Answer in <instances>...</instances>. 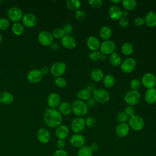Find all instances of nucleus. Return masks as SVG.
<instances>
[{"instance_id":"f257e3e1","label":"nucleus","mask_w":156,"mask_h":156,"mask_svg":"<svg viewBox=\"0 0 156 156\" xmlns=\"http://www.w3.org/2000/svg\"><path fill=\"white\" fill-rule=\"evenodd\" d=\"M45 124L51 128H56L62 121V116L60 112L54 108H48L43 115Z\"/></svg>"},{"instance_id":"f03ea898","label":"nucleus","mask_w":156,"mask_h":156,"mask_svg":"<svg viewBox=\"0 0 156 156\" xmlns=\"http://www.w3.org/2000/svg\"><path fill=\"white\" fill-rule=\"evenodd\" d=\"M72 112L77 117H82L87 115L88 112V107L86 103L82 101L76 99L74 100L71 104Z\"/></svg>"},{"instance_id":"7ed1b4c3","label":"nucleus","mask_w":156,"mask_h":156,"mask_svg":"<svg viewBox=\"0 0 156 156\" xmlns=\"http://www.w3.org/2000/svg\"><path fill=\"white\" fill-rule=\"evenodd\" d=\"M141 95L138 91L130 90L124 95V101L128 105H135L138 104L141 99Z\"/></svg>"},{"instance_id":"20e7f679","label":"nucleus","mask_w":156,"mask_h":156,"mask_svg":"<svg viewBox=\"0 0 156 156\" xmlns=\"http://www.w3.org/2000/svg\"><path fill=\"white\" fill-rule=\"evenodd\" d=\"M92 95L96 102L104 104L110 100V94L108 92L102 88H96L93 92Z\"/></svg>"},{"instance_id":"39448f33","label":"nucleus","mask_w":156,"mask_h":156,"mask_svg":"<svg viewBox=\"0 0 156 156\" xmlns=\"http://www.w3.org/2000/svg\"><path fill=\"white\" fill-rule=\"evenodd\" d=\"M128 122L130 128L135 131L141 130L144 126V121L143 118L141 116L137 115L129 117Z\"/></svg>"},{"instance_id":"423d86ee","label":"nucleus","mask_w":156,"mask_h":156,"mask_svg":"<svg viewBox=\"0 0 156 156\" xmlns=\"http://www.w3.org/2000/svg\"><path fill=\"white\" fill-rule=\"evenodd\" d=\"M66 69V65L64 62H56L54 63L51 68L50 72L51 74L55 77H61Z\"/></svg>"},{"instance_id":"0eeeda50","label":"nucleus","mask_w":156,"mask_h":156,"mask_svg":"<svg viewBox=\"0 0 156 156\" xmlns=\"http://www.w3.org/2000/svg\"><path fill=\"white\" fill-rule=\"evenodd\" d=\"M7 14L9 19L14 23H19L23 16L22 10L20 7L16 6L10 7L8 10Z\"/></svg>"},{"instance_id":"6e6552de","label":"nucleus","mask_w":156,"mask_h":156,"mask_svg":"<svg viewBox=\"0 0 156 156\" xmlns=\"http://www.w3.org/2000/svg\"><path fill=\"white\" fill-rule=\"evenodd\" d=\"M100 52L104 55H110L115 52L116 49L115 43L110 40H104L101 43Z\"/></svg>"},{"instance_id":"1a4fd4ad","label":"nucleus","mask_w":156,"mask_h":156,"mask_svg":"<svg viewBox=\"0 0 156 156\" xmlns=\"http://www.w3.org/2000/svg\"><path fill=\"white\" fill-rule=\"evenodd\" d=\"M53 40L51 33L47 30H43L38 35V42L44 46H50L53 43Z\"/></svg>"},{"instance_id":"9d476101","label":"nucleus","mask_w":156,"mask_h":156,"mask_svg":"<svg viewBox=\"0 0 156 156\" xmlns=\"http://www.w3.org/2000/svg\"><path fill=\"white\" fill-rule=\"evenodd\" d=\"M141 83L147 89L154 88L156 85V77L151 73H146L141 78Z\"/></svg>"},{"instance_id":"9b49d317","label":"nucleus","mask_w":156,"mask_h":156,"mask_svg":"<svg viewBox=\"0 0 156 156\" xmlns=\"http://www.w3.org/2000/svg\"><path fill=\"white\" fill-rule=\"evenodd\" d=\"M136 62L133 58H127L121 64V69L122 71L126 74L132 73L136 68Z\"/></svg>"},{"instance_id":"f8f14e48","label":"nucleus","mask_w":156,"mask_h":156,"mask_svg":"<svg viewBox=\"0 0 156 156\" xmlns=\"http://www.w3.org/2000/svg\"><path fill=\"white\" fill-rule=\"evenodd\" d=\"M85 127V119L82 117H76L74 118L71 122V129L75 133H79Z\"/></svg>"},{"instance_id":"ddd939ff","label":"nucleus","mask_w":156,"mask_h":156,"mask_svg":"<svg viewBox=\"0 0 156 156\" xmlns=\"http://www.w3.org/2000/svg\"><path fill=\"white\" fill-rule=\"evenodd\" d=\"M85 136L80 133H75L73 135L69 138V143L72 146L76 148H80L85 144Z\"/></svg>"},{"instance_id":"4468645a","label":"nucleus","mask_w":156,"mask_h":156,"mask_svg":"<svg viewBox=\"0 0 156 156\" xmlns=\"http://www.w3.org/2000/svg\"><path fill=\"white\" fill-rule=\"evenodd\" d=\"M21 20L23 25L28 28L34 27L37 23V17L32 13H26L23 15Z\"/></svg>"},{"instance_id":"2eb2a0df","label":"nucleus","mask_w":156,"mask_h":156,"mask_svg":"<svg viewBox=\"0 0 156 156\" xmlns=\"http://www.w3.org/2000/svg\"><path fill=\"white\" fill-rule=\"evenodd\" d=\"M43 74L40 69H33L29 71L27 74V80L32 83H37L41 80Z\"/></svg>"},{"instance_id":"dca6fc26","label":"nucleus","mask_w":156,"mask_h":156,"mask_svg":"<svg viewBox=\"0 0 156 156\" xmlns=\"http://www.w3.org/2000/svg\"><path fill=\"white\" fill-rule=\"evenodd\" d=\"M130 127L127 123H119L115 128V133L118 137L124 138L130 132Z\"/></svg>"},{"instance_id":"f3484780","label":"nucleus","mask_w":156,"mask_h":156,"mask_svg":"<svg viewBox=\"0 0 156 156\" xmlns=\"http://www.w3.org/2000/svg\"><path fill=\"white\" fill-rule=\"evenodd\" d=\"M61 102L60 95L57 93H51L47 99V103L50 108H55L58 107Z\"/></svg>"},{"instance_id":"a211bd4d","label":"nucleus","mask_w":156,"mask_h":156,"mask_svg":"<svg viewBox=\"0 0 156 156\" xmlns=\"http://www.w3.org/2000/svg\"><path fill=\"white\" fill-rule=\"evenodd\" d=\"M37 138L40 143L46 144L51 139V134L47 129L41 128L37 131Z\"/></svg>"},{"instance_id":"6ab92c4d","label":"nucleus","mask_w":156,"mask_h":156,"mask_svg":"<svg viewBox=\"0 0 156 156\" xmlns=\"http://www.w3.org/2000/svg\"><path fill=\"white\" fill-rule=\"evenodd\" d=\"M69 129L66 125L60 124L56 127L55 130V135L59 140H65L69 135Z\"/></svg>"},{"instance_id":"aec40b11","label":"nucleus","mask_w":156,"mask_h":156,"mask_svg":"<svg viewBox=\"0 0 156 156\" xmlns=\"http://www.w3.org/2000/svg\"><path fill=\"white\" fill-rule=\"evenodd\" d=\"M86 44L88 48L91 51H98L101 45L99 40L95 36H90L87 38L86 41Z\"/></svg>"},{"instance_id":"412c9836","label":"nucleus","mask_w":156,"mask_h":156,"mask_svg":"<svg viewBox=\"0 0 156 156\" xmlns=\"http://www.w3.org/2000/svg\"><path fill=\"white\" fill-rule=\"evenodd\" d=\"M61 44L64 48L68 49H72L76 46L77 42L73 37L69 35H66L61 39Z\"/></svg>"},{"instance_id":"4be33fe9","label":"nucleus","mask_w":156,"mask_h":156,"mask_svg":"<svg viewBox=\"0 0 156 156\" xmlns=\"http://www.w3.org/2000/svg\"><path fill=\"white\" fill-rule=\"evenodd\" d=\"M108 15L113 20H119L122 17V10L116 5H112L108 9Z\"/></svg>"},{"instance_id":"5701e85b","label":"nucleus","mask_w":156,"mask_h":156,"mask_svg":"<svg viewBox=\"0 0 156 156\" xmlns=\"http://www.w3.org/2000/svg\"><path fill=\"white\" fill-rule=\"evenodd\" d=\"M144 99L146 102L149 104L156 103V88L147 89L144 94Z\"/></svg>"},{"instance_id":"b1692460","label":"nucleus","mask_w":156,"mask_h":156,"mask_svg":"<svg viewBox=\"0 0 156 156\" xmlns=\"http://www.w3.org/2000/svg\"><path fill=\"white\" fill-rule=\"evenodd\" d=\"M144 24L148 27H152L156 26V13L154 11L149 12L144 19Z\"/></svg>"},{"instance_id":"393cba45","label":"nucleus","mask_w":156,"mask_h":156,"mask_svg":"<svg viewBox=\"0 0 156 156\" xmlns=\"http://www.w3.org/2000/svg\"><path fill=\"white\" fill-rule=\"evenodd\" d=\"M14 100L13 95L9 91H2L0 93V103L4 105L10 104Z\"/></svg>"},{"instance_id":"a878e982","label":"nucleus","mask_w":156,"mask_h":156,"mask_svg":"<svg viewBox=\"0 0 156 156\" xmlns=\"http://www.w3.org/2000/svg\"><path fill=\"white\" fill-rule=\"evenodd\" d=\"M58 111L62 115H68L72 112L71 105L66 101H63L58 105Z\"/></svg>"},{"instance_id":"bb28decb","label":"nucleus","mask_w":156,"mask_h":156,"mask_svg":"<svg viewBox=\"0 0 156 156\" xmlns=\"http://www.w3.org/2000/svg\"><path fill=\"white\" fill-rule=\"evenodd\" d=\"M90 76L93 80L96 82H99L103 79L104 77V74L102 69H101L100 68H96L91 70L90 73Z\"/></svg>"},{"instance_id":"cd10ccee","label":"nucleus","mask_w":156,"mask_h":156,"mask_svg":"<svg viewBox=\"0 0 156 156\" xmlns=\"http://www.w3.org/2000/svg\"><path fill=\"white\" fill-rule=\"evenodd\" d=\"M112 35V30L110 27L108 26H104L100 29L99 36L104 40H108Z\"/></svg>"},{"instance_id":"c85d7f7f","label":"nucleus","mask_w":156,"mask_h":156,"mask_svg":"<svg viewBox=\"0 0 156 156\" xmlns=\"http://www.w3.org/2000/svg\"><path fill=\"white\" fill-rule=\"evenodd\" d=\"M92 92L87 88H82L79 90L77 93V97L79 100L87 101L91 97Z\"/></svg>"},{"instance_id":"c756f323","label":"nucleus","mask_w":156,"mask_h":156,"mask_svg":"<svg viewBox=\"0 0 156 156\" xmlns=\"http://www.w3.org/2000/svg\"><path fill=\"white\" fill-rule=\"evenodd\" d=\"M109 62L113 66H118L121 64V57L118 52H114L110 55Z\"/></svg>"},{"instance_id":"7c9ffc66","label":"nucleus","mask_w":156,"mask_h":156,"mask_svg":"<svg viewBox=\"0 0 156 156\" xmlns=\"http://www.w3.org/2000/svg\"><path fill=\"white\" fill-rule=\"evenodd\" d=\"M102 80H103V85L106 88H108L113 87L115 83V77L112 74H107L105 76Z\"/></svg>"},{"instance_id":"2f4dec72","label":"nucleus","mask_w":156,"mask_h":156,"mask_svg":"<svg viewBox=\"0 0 156 156\" xmlns=\"http://www.w3.org/2000/svg\"><path fill=\"white\" fill-rule=\"evenodd\" d=\"M121 2L122 7L127 11L134 10L137 5V2L135 0H123Z\"/></svg>"},{"instance_id":"473e14b6","label":"nucleus","mask_w":156,"mask_h":156,"mask_svg":"<svg viewBox=\"0 0 156 156\" xmlns=\"http://www.w3.org/2000/svg\"><path fill=\"white\" fill-rule=\"evenodd\" d=\"M67 7L73 11H77L79 10L81 6V2L79 0H68L66 2Z\"/></svg>"},{"instance_id":"72a5a7b5","label":"nucleus","mask_w":156,"mask_h":156,"mask_svg":"<svg viewBox=\"0 0 156 156\" xmlns=\"http://www.w3.org/2000/svg\"><path fill=\"white\" fill-rule=\"evenodd\" d=\"M12 30L15 35L20 36L24 32V27L20 23H14L12 27Z\"/></svg>"},{"instance_id":"f704fd0d","label":"nucleus","mask_w":156,"mask_h":156,"mask_svg":"<svg viewBox=\"0 0 156 156\" xmlns=\"http://www.w3.org/2000/svg\"><path fill=\"white\" fill-rule=\"evenodd\" d=\"M121 52L125 55H129L133 52V46L129 42L124 43L121 46Z\"/></svg>"},{"instance_id":"c9c22d12","label":"nucleus","mask_w":156,"mask_h":156,"mask_svg":"<svg viewBox=\"0 0 156 156\" xmlns=\"http://www.w3.org/2000/svg\"><path fill=\"white\" fill-rule=\"evenodd\" d=\"M77 156H93V152L89 146H83L79 149Z\"/></svg>"},{"instance_id":"e433bc0d","label":"nucleus","mask_w":156,"mask_h":156,"mask_svg":"<svg viewBox=\"0 0 156 156\" xmlns=\"http://www.w3.org/2000/svg\"><path fill=\"white\" fill-rule=\"evenodd\" d=\"M51 34L53 38H55L57 39H60V38L62 39L65 35H66L64 30L62 28L54 29L51 32Z\"/></svg>"},{"instance_id":"4c0bfd02","label":"nucleus","mask_w":156,"mask_h":156,"mask_svg":"<svg viewBox=\"0 0 156 156\" xmlns=\"http://www.w3.org/2000/svg\"><path fill=\"white\" fill-rule=\"evenodd\" d=\"M54 83L57 87L60 88H63L66 86L67 82L64 78L62 77H58L55 78Z\"/></svg>"},{"instance_id":"58836bf2","label":"nucleus","mask_w":156,"mask_h":156,"mask_svg":"<svg viewBox=\"0 0 156 156\" xmlns=\"http://www.w3.org/2000/svg\"><path fill=\"white\" fill-rule=\"evenodd\" d=\"M129 117L124 112H120L117 114L116 119L119 123H126L129 121Z\"/></svg>"},{"instance_id":"ea45409f","label":"nucleus","mask_w":156,"mask_h":156,"mask_svg":"<svg viewBox=\"0 0 156 156\" xmlns=\"http://www.w3.org/2000/svg\"><path fill=\"white\" fill-rule=\"evenodd\" d=\"M141 82L138 79H133L130 82V87L132 90L138 91L141 87Z\"/></svg>"},{"instance_id":"a19ab883","label":"nucleus","mask_w":156,"mask_h":156,"mask_svg":"<svg viewBox=\"0 0 156 156\" xmlns=\"http://www.w3.org/2000/svg\"><path fill=\"white\" fill-rule=\"evenodd\" d=\"M10 26V21L5 18H0V30H7Z\"/></svg>"},{"instance_id":"79ce46f5","label":"nucleus","mask_w":156,"mask_h":156,"mask_svg":"<svg viewBox=\"0 0 156 156\" xmlns=\"http://www.w3.org/2000/svg\"><path fill=\"white\" fill-rule=\"evenodd\" d=\"M85 126L89 128L94 127L96 124V120L93 116H88L85 119Z\"/></svg>"},{"instance_id":"37998d69","label":"nucleus","mask_w":156,"mask_h":156,"mask_svg":"<svg viewBox=\"0 0 156 156\" xmlns=\"http://www.w3.org/2000/svg\"><path fill=\"white\" fill-rule=\"evenodd\" d=\"M101 53L100 52V51H91L90 54H89V58L93 62L95 61H98L99 60H100V57H101Z\"/></svg>"},{"instance_id":"c03bdc74","label":"nucleus","mask_w":156,"mask_h":156,"mask_svg":"<svg viewBox=\"0 0 156 156\" xmlns=\"http://www.w3.org/2000/svg\"><path fill=\"white\" fill-rule=\"evenodd\" d=\"M102 0H89L88 4L91 7L94 9H98L101 7L102 5Z\"/></svg>"},{"instance_id":"a18cd8bd","label":"nucleus","mask_w":156,"mask_h":156,"mask_svg":"<svg viewBox=\"0 0 156 156\" xmlns=\"http://www.w3.org/2000/svg\"><path fill=\"white\" fill-rule=\"evenodd\" d=\"M124 112L129 117H131L135 115V109L133 106L127 105L125 108Z\"/></svg>"},{"instance_id":"49530a36","label":"nucleus","mask_w":156,"mask_h":156,"mask_svg":"<svg viewBox=\"0 0 156 156\" xmlns=\"http://www.w3.org/2000/svg\"><path fill=\"white\" fill-rule=\"evenodd\" d=\"M75 18L78 21H82L85 18V13L82 10H78L75 13Z\"/></svg>"},{"instance_id":"de8ad7c7","label":"nucleus","mask_w":156,"mask_h":156,"mask_svg":"<svg viewBox=\"0 0 156 156\" xmlns=\"http://www.w3.org/2000/svg\"><path fill=\"white\" fill-rule=\"evenodd\" d=\"M129 20L126 17H123L122 16L119 20V26L122 27V28H126L129 25Z\"/></svg>"},{"instance_id":"09e8293b","label":"nucleus","mask_w":156,"mask_h":156,"mask_svg":"<svg viewBox=\"0 0 156 156\" xmlns=\"http://www.w3.org/2000/svg\"><path fill=\"white\" fill-rule=\"evenodd\" d=\"M134 24L136 26H142L144 24V20L140 16H136L133 20Z\"/></svg>"},{"instance_id":"8fccbe9b","label":"nucleus","mask_w":156,"mask_h":156,"mask_svg":"<svg viewBox=\"0 0 156 156\" xmlns=\"http://www.w3.org/2000/svg\"><path fill=\"white\" fill-rule=\"evenodd\" d=\"M52 156H69V155L64 149H57L54 152Z\"/></svg>"},{"instance_id":"3c124183","label":"nucleus","mask_w":156,"mask_h":156,"mask_svg":"<svg viewBox=\"0 0 156 156\" xmlns=\"http://www.w3.org/2000/svg\"><path fill=\"white\" fill-rule=\"evenodd\" d=\"M73 26L71 24H66L63 28V30H64L65 35H69V34H70L71 33V32L73 31Z\"/></svg>"},{"instance_id":"603ef678","label":"nucleus","mask_w":156,"mask_h":156,"mask_svg":"<svg viewBox=\"0 0 156 156\" xmlns=\"http://www.w3.org/2000/svg\"><path fill=\"white\" fill-rule=\"evenodd\" d=\"M57 147L58 149H63L66 146V143L64 140H58L56 143Z\"/></svg>"},{"instance_id":"864d4df0","label":"nucleus","mask_w":156,"mask_h":156,"mask_svg":"<svg viewBox=\"0 0 156 156\" xmlns=\"http://www.w3.org/2000/svg\"><path fill=\"white\" fill-rule=\"evenodd\" d=\"M95 104H96L95 100L93 99V98H91V97L89 98L88 100H87V102H86V105L88 108V107L93 108L95 105Z\"/></svg>"},{"instance_id":"5fc2aeb1","label":"nucleus","mask_w":156,"mask_h":156,"mask_svg":"<svg viewBox=\"0 0 156 156\" xmlns=\"http://www.w3.org/2000/svg\"><path fill=\"white\" fill-rule=\"evenodd\" d=\"M89 147L93 152H95L99 150V145L97 143H93L90 144V146Z\"/></svg>"},{"instance_id":"6e6d98bb","label":"nucleus","mask_w":156,"mask_h":156,"mask_svg":"<svg viewBox=\"0 0 156 156\" xmlns=\"http://www.w3.org/2000/svg\"><path fill=\"white\" fill-rule=\"evenodd\" d=\"M40 71L41 73V74L43 75H46L49 73V71H50V69L48 67V66H43L40 69Z\"/></svg>"},{"instance_id":"4d7b16f0","label":"nucleus","mask_w":156,"mask_h":156,"mask_svg":"<svg viewBox=\"0 0 156 156\" xmlns=\"http://www.w3.org/2000/svg\"><path fill=\"white\" fill-rule=\"evenodd\" d=\"M86 87H87V89H88V90H89L90 91H91V92H93L96 88H95V85L93 83H87V85H86Z\"/></svg>"},{"instance_id":"13d9d810","label":"nucleus","mask_w":156,"mask_h":156,"mask_svg":"<svg viewBox=\"0 0 156 156\" xmlns=\"http://www.w3.org/2000/svg\"><path fill=\"white\" fill-rule=\"evenodd\" d=\"M50 47H51V49H52V50H57L59 48V46L57 43H54L53 42L52 43V44L50 46Z\"/></svg>"},{"instance_id":"bf43d9fd","label":"nucleus","mask_w":156,"mask_h":156,"mask_svg":"<svg viewBox=\"0 0 156 156\" xmlns=\"http://www.w3.org/2000/svg\"><path fill=\"white\" fill-rule=\"evenodd\" d=\"M129 11H127L126 10H124L122 11V16H123V17L127 18V16H129Z\"/></svg>"},{"instance_id":"052dcab7","label":"nucleus","mask_w":156,"mask_h":156,"mask_svg":"<svg viewBox=\"0 0 156 156\" xmlns=\"http://www.w3.org/2000/svg\"><path fill=\"white\" fill-rule=\"evenodd\" d=\"M110 2L113 4H117L118 3H120L122 2L121 0H110Z\"/></svg>"},{"instance_id":"680f3d73","label":"nucleus","mask_w":156,"mask_h":156,"mask_svg":"<svg viewBox=\"0 0 156 156\" xmlns=\"http://www.w3.org/2000/svg\"><path fill=\"white\" fill-rule=\"evenodd\" d=\"M107 59V55L101 54V57H100V60L102 61H105Z\"/></svg>"},{"instance_id":"e2e57ef3","label":"nucleus","mask_w":156,"mask_h":156,"mask_svg":"<svg viewBox=\"0 0 156 156\" xmlns=\"http://www.w3.org/2000/svg\"><path fill=\"white\" fill-rule=\"evenodd\" d=\"M2 37L1 34H0V43H1V41H2Z\"/></svg>"}]
</instances>
